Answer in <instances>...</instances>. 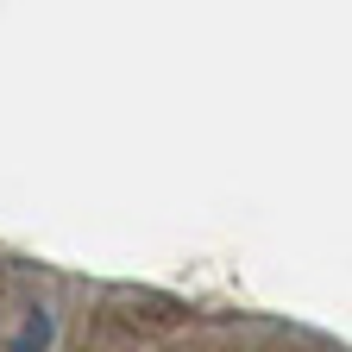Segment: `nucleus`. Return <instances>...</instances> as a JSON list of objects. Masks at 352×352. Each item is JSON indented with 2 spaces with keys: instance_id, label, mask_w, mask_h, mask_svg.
Listing matches in <instances>:
<instances>
[{
  "instance_id": "obj_1",
  "label": "nucleus",
  "mask_w": 352,
  "mask_h": 352,
  "mask_svg": "<svg viewBox=\"0 0 352 352\" xmlns=\"http://www.w3.org/2000/svg\"><path fill=\"white\" fill-rule=\"evenodd\" d=\"M44 340H51V315H32L19 333V352H44Z\"/></svg>"
}]
</instances>
